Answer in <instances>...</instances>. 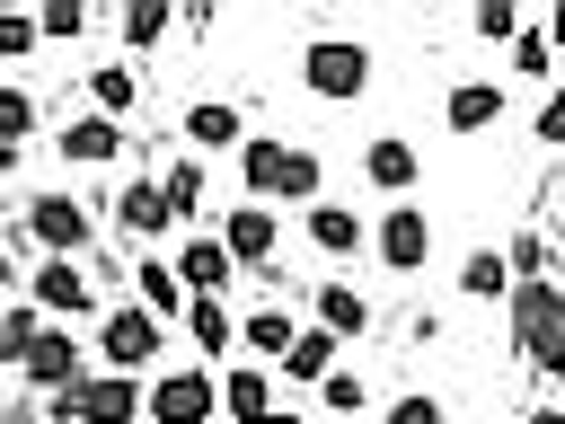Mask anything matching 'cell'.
<instances>
[{
    "instance_id": "6da1fadb",
    "label": "cell",
    "mask_w": 565,
    "mask_h": 424,
    "mask_svg": "<svg viewBox=\"0 0 565 424\" xmlns=\"http://www.w3.org/2000/svg\"><path fill=\"white\" fill-rule=\"evenodd\" d=\"M150 415V389L132 371H88L79 389L53 398V424H141Z\"/></svg>"
},
{
    "instance_id": "7a4b0ae2",
    "label": "cell",
    "mask_w": 565,
    "mask_h": 424,
    "mask_svg": "<svg viewBox=\"0 0 565 424\" xmlns=\"http://www.w3.org/2000/svg\"><path fill=\"white\" fill-rule=\"evenodd\" d=\"M300 88L327 97V106L362 97V88H371V44H353V35H309V44H300Z\"/></svg>"
},
{
    "instance_id": "3957f363",
    "label": "cell",
    "mask_w": 565,
    "mask_h": 424,
    "mask_svg": "<svg viewBox=\"0 0 565 424\" xmlns=\"http://www.w3.org/2000/svg\"><path fill=\"white\" fill-rule=\"evenodd\" d=\"M212 415H221V371L177 362L150 380V424H212Z\"/></svg>"
},
{
    "instance_id": "277c9868",
    "label": "cell",
    "mask_w": 565,
    "mask_h": 424,
    "mask_svg": "<svg viewBox=\"0 0 565 424\" xmlns=\"http://www.w3.org/2000/svg\"><path fill=\"white\" fill-rule=\"evenodd\" d=\"M26 300H35L44 318H88V309H97V283H88V256H44V265L26 274Z\"/></svg>"
},
{
    "instance_id": "5b68a950",
    "label": "cell",
    "mask_w": 565,
    "mask_h": 424,
    "mask_svg": "<svg viewBox=\"0 0 565 424\" xmlns=\"http://www.w3.org/2000/svg\"><path fill=\"white\" fill-rule=\"evenodd\" d=\"M159 336H168V318H150L141 300L97 318V353H106V371H132V380H141V362L159 353Z\"/></svg>"
},
{
    "instance_id": "8992f818",
    "label": "cell",
    "mask_w": 565,
    "mask_h": 424,
    "mask_svg": "<svg viewBox=\"0 0 565 424\" xmlns=\"http://www.w3.org/2000/svg\"><path fill=\"white\" fill-rule=\"evenodd\" d=\"M26 239L44 247V256H88V212H79V194H35L26 203Z\"/></svg>"
},
{
    "instance_id": "52a82bcc",
    "label": "cell",
    "mask_w": 565,
    "mask_h": 424,
    "mask_svg": "<svg viewBox=\"0 0 565 424\" xmlns=\"http://www.w3.org/2000/svg\"><path fill=\"white\" fill-rule=\"evenodd\" d=\"M18 380H26V389H44V398L79 389V380H88V371H79V336H71V327H44V336L18 353Z\"/></svg>"
},
{
    "instance_id": "ba28073f",
    "label": "cell",
    "mask_w": 565,
    "mask_h": 424,
    "mask_svg": "<svg viewBox=\"0 0 565 424\" xmlns=\"http://www.w3.org/2000/svg\"><path fill=\"white\" fill-rule=\"evenodd\" d=\"M132 239H159V230H177V203H168V186H159V168H132L124 186H115V203H106Z\"/></svg>"
},
{
    "instance_id": "9c48e42d",
    "label": "cell",
    "mask_w": 565,
    "mask_h": 424,
    "mask_svg": "<svg viewBox=\"0 0 565 424\" xmlns=\"http://www.w3.org/2000/svg\"><path fill=\"white\" fill-rule=\"evenodd\" d=\"M371 247H380V265H388V274H415V265L433 256V212L388 203V212H380V230H371Z\"/></svg>"
},
{
    "instance_id": "30bf717a",
    "label": "cell",
    "mask_w": 565,
    "mask_h": 424,
    "mask_svg": "<svg viewBox=\"0 0 565 424\" xmlns=\"http://www.w3.org/2000/svg\"><path fill=\"white\" fill-rule=\"evenodd\" d=\"M53 150H62L71 168H115V159H124V124H115V115H71Z\"/></svg>"
},
{
    "instance_id": "8fae6325",
    "label": "cell",
    "mask_w": 565,
    "mask_h": 424,
    "mask_svg": "<svg viewBox=\"0 0 565 424\" xmlns=\"http://www.w3.org/2000/svg\"><path fill=\"white\" fill-rule=\"evenodd\" d=\"M565 318V292L547 283V274H530L521 292H512V353H539V336Z\"/></svg>"
},
{
    "instance_id": "7c38bea8",
    "label": "cell",
    "mask_w": 565,
    "mask_h": 424,
    "mask_svg": "<svg viewBox=\"0 0 565 424\" xmlns=\"http://www.w3.org/2000/svg\"><path fill=\"white\" fill-rule=\"evenodd\" d=\"M185 141H194V150H247V115H238L230 97H194V106H185Z\"/></svg>"
},
{
    "instance_id": "4fadbf2b",
    "label": "cell",
    "mask_w": 565,
    "mask_h": 424,
    "mask_svg": "<svg viewBox=\"0 0 565 424\" xmlns=\"http://www.w3.org/2000/svg\"><path fill=\"white\" fill-rule=\"evenodd\" d=\"M274 239H282V221H274L265 203H238V212H221V247H230L238 265H265V256H274Z\"/></svg>"
},
{
    "instance_id": "5bb4252c",
    "label": "cell",
    "mask_w": 565,
    "mask_h": 424,
    "mask_svg": "<svg viewBox=\"0 0 565 424\" xmlns=\"http://www.w3.org/2000/svg\"><path fill=\"white\" fill-rule=\"evenodd\" d=\"M177 274H185V292H194V300H221V292H230V274H238V256H230V247H221V230H212V239H185Z\"/></svg>"
},
{
    "instance_id": "9a60e30c",
    "label": "cell",
    "mask_w": 565,
    "mask_h": 424,
    "mask_svg": "<svg viewBox=\"0 0 565 424\" xmlns=\"http://www.w3.org/2000/svg\"><path fill=\"white\" fill-rule=\"evenodd\" d=\"M221 415H230V424H265V415H274L265 362H230V371H221Z\"/></svg>"
},
{
    "instance_id": "2e32d148",
    "label": "cell",
    "mask_w": 565,
    "mask_h": 424,
    "mask_svg": "<svg viewBox=\"0 0 565 424\" xmlns=\"http://www.w3.org/2000/svg\"><path fill=\"white\" fill-rule=\"evenodd\" d=\"M132 292H141V309H150V318H185V309H194L185 274H177V265H159V256H141V265H132Z\"/></svg>"
},
{
    "instance_id": "e0dca14e",
    "label": "cell",
    "mask_w": 565,
    "mask_h": 424,
    "mask_svg": "<svg viewBox=\"0 0 565 424\" xmlns=\"http://www.w3.org/2000/svg\"><path fill=\"white\" fill-rule=\"evenodd\" d=\"M238 177H247V194H282V177H291V141H274V132H247V150H238Z\"/></svg>"
},
{
    "instance_id": "ac0fdd59",
    "label": "cell",
    "mask_w": 565,
    "mask_h": 424,
    "mask_svg": "<svg viewBox=\"0 0 565 424\" xmlns=\"http://www.w3.org/2000/svg\"><path fill=\"white\" fill-rule=\"evenodd\" d=\"M300 230H309L327 256H353V247H362V212H353V203H335V194H327V203H309V212H300Z\"/></svg>"
},
{
    "instance_id": "d6986e66",
    "label": "cell",
    "mask_w": 565,
    "mask_h": 424,
    "mask_svg": "<svg viewBox=\"0 0 565 424\" xmlns=\"http://www.w3.org/2000/svg\"><path fill=\"white\" fill-rule=\"evenodd\" d=\"M318 327H327L335 344H353V336H371V300H362L353 283H318Z\"/></svg>"
},
{
    "instance_id": "ffe728a7",
    "label": "cell",
    "mask_w": 565,
    "mask_h": 424,
    "mask_svg": "<svg viewBox=\"0 0 565 424\" xmlns=\"http://www.w3.org/2000/svg\"><path fill=\"white\" fill-rule=\"evenodd\" d=\"M362 177H371L380 194H406V186H415V141H397V132H380V141L362 150Z\"/></svg>"
},
{
    "instance_id": "44dd1931",
    "label": "cell",
    "mask_w": 565,
    "mask_h": 424,
    "mask_svg": "<svg viewBox=\"0 0 565 424\" xmlns=\"http://www.w3.org/2000/svg\"><path fill=\"white\" fill-rule=\"evenodd\" d=\"M441 115H450V132H486V124L503 115V88H494V80H459Z\"/></svg>"
},
{
    "instance_id": "7402d4cb",
    "label": "cell",
    "mask_w": 565,
    "mask_h": 424,
    "mask_svg": "<svg viewBox=\"0 0 565 424\" xmlns=\"http://www.w3.org/2000/svg\"><path fill=\"white\" fill-rule=\"evenodd\" d=\"M459 292H468V300H512V292H521V274H512V256L477 247V256L459 265Z\"/></svg>"
},
{
    "instance_id": "603a6c76",
    "label": "cell",
    "mask_w": 565,
    "mask_h": 424,
    "mask_svg": "<svg viewBox=\"0 0 565 424\" xmlns=\"http://www.w3.org/2000/svg\"><path fill=\"white\" fill-rule=\"evenodd\" d=\"M88 97H97V115H132L141 106V71L132 62H106V71H88Z\"/></svg>"
},
{
    "instance_id": "cb8c5ba5",
    "label": "cell",
    "mask_w": 565,
    "mask_h": 424,
    "mask_svg": "<svg viewBox=\"0 0 565 424\" xmlns=\"http://www.w3.org/2000/svg\"><path fill=\"white\" fill-rule=\"evenodd\" d=\"M238 344H256L265 362H282L300 344V327H291V309H256V318H238Z\"/></svg>"
},
{
    "instance_id": "d4e9b609",
    "label": "cell",
    "mask_w": 565,
    "mask_h": 424,
    "mask_svg": "<svg viewBox=\"0 0 565 424\" xmlns=\"http://www.w3.org/2000/svg\"><path fill=\"white\" fill-rule=\"evenodd\" d=\"M335 353H344V344H335L327 327H300V344L282 353V380H327V371H335Z\"/></svg>"
},
{
    "instance_id": "484cf974",
    "label": "cell",
    "mask_w": 565,
    "mask_h": 424,
    "mask_svg": "<svg viewBox=\"0 0 565 424\" xmlns=\"http://www.w3.org/2000/svg\"><path fill=\"white\" fill-rule=\"evenodd\" d=\"M185 336H194L203 353H230V344H238V318H230V300H194V309H185Z\"/></svg>"
},
{
    "instance_id": "4316f807",
    "label": "cell",
    "mask_w": 565,
    "mask_h": 424,
    "mask_svg": "<svg viewBox=\"0 0 565 424\" xmlns=\"http://www.w3.org/2000/svg\"><path fill=\"white\" fill-rule=\"evenodd\" d=\"M159 186H168L177 221H194V212H203V168H194V159H168V168H159Z\"/></svg>"
},
{
    "instance_id": "83f0119b",
    "label": "cell",
    "mask_w": 565,
    "mask_h": 424,
    "mask_svg": "<svg viewBox=\"0 0 565 424\" xmlns=\"http://www.w3.org/2000/svg\"><path fill=\"white\" fill-rule=\"evenodd\" d=\"M26 132H35V97L0 80V150H26Z\"/></svg>"
},
{
    "instance_id": "f1b7e54d",
    "label": "cell",
    "mask_w": 565,
    "mask_h": 424,
    "mask_svg": "<svg viewBox=\"0 0 565 424\" xmlns=\"http://www.w3.org/2000/svg\"><path fill=\"white\" fill-rule=\"evenodd\" d=\"M35 26H44V44H79L88 35V0H53V9H35Z\"/></svg>"
},
{
    "instance_id": "f546056e",
    "label": "cell",
    "mask_w": 565,
    "mask_h": 424,
    "mask_svg": "<svg viewBox=\"0 0 565 424\" xmlns=\"http://www.w3.org/2000/svg\"><path fill=\"white\" fill-rule=\"evenodd\" d=\"M168 18H177L168 0H132V9H124V44H132V53H141V44H159V35H168Z\"/></svg>"
},
{
    "instance_id": "4dcf8cb0",
    "label": "cell",
    "mask_w": 565,
    "mask_h": 424,
    "mask_svg": "<svg viewBox=\"0 0 565 424\" xmlns=\"http://www.w3.org/2000/svg\"><path fill=\"white\" fill-rule=\"evenodd\" d=\"M556 71V44H547V26H521V44H512V80H547Z\"/></svg>"
},
{
    "instance_id": "1f68e13d",
    "label": "cell",
    "mask_w": 565,
    "mask_h": 424,
    "mask_svg": "<svg viewBox=\"0 0 565 424\" xmlns=\"http://www.w3.org/2000/svg\"><path fill=\"white\" fill-rule=\"evenodd\" d=\"M318 398H327L335 415H362V398H371V389H362V371H353V362H335V371L318 380Z\"/></svg>"
},
{
    "instance_id": "d6a6232c",
    "label": "cell",
    "mask_w": 565,
    "mask_h": 424,
    "mask_svg": "<svg viewBox=\"0 0 565 424\" xmlns=\"http://www.w3.org/2000/svg\"><path fill=\"white\" fill-rule=\"evenodd\" d=\"M477 35L486 44H521V9L512 0H477Z\"/></svg>"
},
{
    "instance_id": "836d02e7",
    "label": "cell",
    "mask_w": 565,
    "mask_h": 424,
    "mask_svg": "<svg viewBox=\"0 0 565 424\" xmlns=\"http://www.w3.org/2000/svg\"><path fill=\"white\" fill-rule=\"evenodd\" d=\"M0 336H9V353H26V344L44 336V309H35V300H9V309H0Z\"/></svg>"
},
{
    "instance_id": "e575fe53",
    "label": "cell",
    "mask_w": 565,
    "mask_h": 424,
    "mask_svg": "<svg viewBox=\"0 0 565 424\" xmlns=\"http://www.w3.org/2000/svg\"><path fill=\"white\" fill-rule=\"evenodd\" d=\"M44 44V26L26 18V9H0V62H18V53H35Z\"/></svg>"
},
{
    "instance_id": "d590c367",
    "label": "cell",
    "mask_w": 565,
    "mask_h": 424,
    "mask_svg": "<svg viewBox=\"0 0 565 424\" xmlns=\"http://www.w3.org/2000/svg\"><path fill=\"white\" fill-rule=\"evenodd\" d=\"M388 424H450V406L424 398V389H406V398H388Z\"/></svg>"
},
{
    "instance_id": "8d00e7d4",
    "label": "cell",
    "mask_w": 565,
    "mask_h": 424,
    "mask_svg": "<svg viewBox=\"0 0 565 424\" xmlns=\"http://www.w3.org/2000/svg\"><path fill=\"white\" fill-rule=\"evenodd\" d=\"M539 141H547V150H565V80L539 97Z\"/></svg>"
},
{
    "instance_id": "74e56055",
    "label": "cell",
    "mask_w": 565,
    "mask_h": 424,
    "mask_svg": "<svg viewBox=\"0 0 565 424\" xmlns=\"http://www.w3.org/2000/svg\"><path fill=\"white\" fill-rule=\"evenodd\" d=\"M539 265H547V247H539V239H512V274H521V283H530V274H539Z\"/></svg>"
},
{
    "instance_id": "f35d334b",
    "label": "cell",
    "mask_w": 565,
    "mask_h": 424,
    "mask_svg": "<svg viewBox=\"0 0 565 424\" xmlns=\"http://www.w3.org/2000/svg\"><path fill=\"white\" fill-rule=\"evenodd\" d=\"M547 44H556V53H565V0H556V9H547Z\"/></svg>"
},
{
    "instance_id": "ab89813d",
    "label": "cell",
    "mask_w": 565,
    "mask_h": 424,
    "mask_svg": "<svg viewBox=\"0 0 565 424\" xmlns=\"http://www.w3.org/2000/svg\"><path fill=\"white\" fill-rule=\"evenodd\" d=\"M265 424H309V415H291V406H274V415H265Z\"/></svg>"
},
{
    "instance_id": "60d3db41",
    "label": "cell",
    "mask_w": 565,
    "mask_h": 424,
    "mask_svg": "<svg viewBox=\"0 0 565 424\" xmlns=\"http://www.w3.org/2000/svg\"><path fill=\"white\" fill-rule=\"evenodd\" d=\"M9 283H18V265H9V247H0V292H9Z\"/></svg>"
},
{
    "instance_id": "b9f144b4",
    "label": "cell",
    "mask_w": 565,
    "mask_h": 424,
    "mask_svg": "<svg viewBox=\"0 0 565 424\" xmlns=\"http://www.w3.org/2000/svg\"><path fill=\"white\" fill-rule=\"evenodd\" d=\"M0 362H18V353H9V336H0Z\"/></svg>"
},
{
    "instance_id": "7bdbcfd3",
    "label": "cell",
    "mask_w": 565,
    "mask_h": 424,
    "mask_svg": "<svg viewBox=\"0 0 565 424\" xmlns=\"http://www.w3.org/2000/svg\"><path fill=\"white\" fill-rule=\"evenodd\" d=\"M556 247H565V221H556Z\"/></svg>"
},
{
    "instance_id": "ee69618b",
    "label": "cell",
    "mask_w": 565,
    "mask_h": 424,
    "mask_svg": "<svg viewBox=\"0 0 565 424\" xmlns=\"http://www.w3.org/2000/svg\"><path fill=\"white\" fill-rule=\"evenodd\" d=\"M556 203H565V186H556Z\"/></svg>"
}]
</instances>
